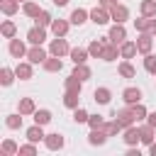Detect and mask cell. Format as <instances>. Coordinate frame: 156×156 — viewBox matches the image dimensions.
<instances>
[{
  "label": "cell",
  "mask_w": 156,
  "mask_h": 156,
  "mask_svg": "<svg viewBox=\"0 0 156 156\" xmlns=\"http://www.w3.org/2000/svg\"><path fill=\"white\" fill-rule=\"evenodd\" d=\"M132 110H134V119H136V124L139 122H144L146 117H149V110L141 105V102H136V105H132Z\"/></svg>",
  "instance_id": "ab89813d"
},
{
  "label": "cell",
  "mask_w": 156,
  "mask_h": 156,
  "mask_svg": "<svg viewBox=\"0 0 156 156\" xmlns=\"http://www.w3.org/2000/svg\"><path fill=\"white\" fill-rule=\"evenodd\" d=\"M46 58H49V51H46L41 44H32V46H29V51H27V61H32V63L37 66V63H44Z\"/></svg>",
  "instance_id": "277c9868"
},
{
  "label": "cell",
  "mask_w": 156,
  "mask_h": 156,
  "mask_svg": "<svg viewBox=\"0 0 156 156\" xmlns=\"http://www.w3.org/2000/svg\"><path fill=\"white\" fill-rule=\"evenodd\" d=\"M117 73H119L122 78H127V80H132V78H136V68H134V66H132V63H129L127 58H124V61H122V63L117 66Z\"/></svg>",
  "instance_id": "83f0119b"
},
{
  "label": "cell",
  "mask_w": 156,
  "mask_h": 156,
  "mask_svg": "<svg viewBox=\"0 0 156 156\" xmlns=\"http://www.w3.org/2000/svg\"><path fill=\"white\" fill-rule=\"evenodd\" d=\"M63 90H66V93H80V90H83V80L71 73V76L63 80Z\"/></svg>",
  "instance_id": "d4e9b609"
},
{
  "label": "cell",
  "mask_w": 156,
  "mask_h": 156,
  "mask_svg": "<svg viewBox=\"0 0 156 156\" xmlns=\"http://www.w3.org/2000/svg\"><path fill=\"white\" fill-rule=\"evenodd\" d=\"M139 129H141V144H144V146H149V144L156 141V136H154V134H156V127H151V124L146 122V124H139Z\"/></svg>",
  "instance_id": "603a6c76"
},
{
  "label": "cell",
  "mask_w": 156,
  "mask_h": 156,
  "mask_svg": "<svg viewBox=\"0 0 156 156\" xmlns=\"http://www.w3.org/2000/svg\"><path fill=\"white\" fill-rule=\"evenodd\" d=\"M107 41H110L107 37H105V39H93V41L88 44V54H90V58H102V49H105Z\"/></svg>",
  "instance_id": "e0dca14e"
},
{
  "label": "cell",
  "mask_w": 156,
  "mask_h": 156,
  "mask_svg": "<svg viewBox=\"0 0 156 156\" xmlns=\"http://www.w3.org/2000/svg\"><path fill=\"white\" fill-rule=\"evenodd\" d=\"M15 78H17V73H15V68H10V66H2V68H0V85H5V88H10V85L15 83Z\"/></svg>",
  "instance_id": "cb8c5ba5"
},
{
  "label": "cell",
  "mask_w": 156,
  "mask_h": 156,
  "mask_svg": "<svg viewBox=\"0 0 156 156\" xmlns=\"http://www.w3.org/2000/svg\"><path fill=\"white\" fill-rule=\"evenodd\" d=\"M0 10L5 17H12L20 12V0H0Z\"/></svg>",
  "instance_id": "4316f807"
},
{
  "label": "cell",
  "mask_w": 156,
  "mask_h": 156,
  "mask_svg": "<svg viewBox=\"0 0 156 156\" xmlns=\"http://www.w3.org/2000/svg\"><path fill=\"white\" fill-rule=\"evenodd\" d=\"M136 54H139V46H136V41L127 39L124 44H119V56H122V58H127V61H129V58H134Z\"/></svg>",
  "instance_id": "ac0fdd59"
},
{
  "label": "cell",
  "mask_w": 156,
  "mask_h": 156,
  "mask_svg": "<svg viewBox=\"0 0 156 156\" xmlns=\"http://www.w3.org/2000/svg\"><path fill=\"white\" fill-rule=\"evenodd\" d=\"M51 2H54L56 7H66V5H68V0H51Z\"/></svg>",
  "instance_id": "f907efd6"
},
{
  "label": "cell",
  "mask_w": 156,
  "mask_h": 156,
  "mask_svg": "<svg viewBox=\"0 0 156 156\" xmlns=\"http://www.w3.org/2000/svg\"><path fill=\"white\" fill-rule=\"evenodd\" d=\"M149 22H151V17L139 15V17L134 20V29H136V32H149Z\"/></svg>",
  "instance_id": "b9f144b4"
},
{
  "label": "cell",
  "mask_w": 156,
  "mask_h": 156,
  "mask_svg": "<svg viewBox=\"0 0 156 156\" xmlns=\"http://www.w3.org/2000/svg\"><path fill=\"white\" fill-rule=\"evenodd\" d=\"M44 146H46L49 151H61V149L66 146V139H63V134L54 132V134H46V136H44Z\"/></svg>",
  "instance_id": "ba28073f"
},
{
  "label": "cell",
  "mask_w": 156,
  "mask_h": 156,
  "mask_svg": "<svg viewBox=\"0 0 156 156\" xmlns=\"http://www.w3.org/2000/svg\"><path fill=\"white\" fill-rule=\"evenodd\" d=\"M20 2H27V0H20Z\"/></svg>",
  "instance_id": "f5cc1de1"
},
{
  "label": "cell",
  "mask_w": 156,
  "mask_h": 156,
  "mask_svg": "<svg viewBox=\"0 0 156 156\" xmlns=\"http://www.w3.org/2000/svg\"><path fill=\"white\" fill-rule=\"evenodd\" d=\"M144 68H146L151 76H156V56H154V54H146V56H144Z\"/></svg>",
  "instance_id": "7bdbcfd3"
},
{
  "label": "cell",
  "mask_w": 156,
  "mask_h": 156,
  "mask_svg": "<svg viewBox=\"0 0 156 156\" xmlns=\"http://www.w3.org/2000/svg\"><path fill=\"white\" fill-rule=\"evenodd\" d=\"M0 154H2V156H15V154H20V146H17L12 139H2V144H0Z\"/></svg>",
  "instance_id": "d6a6232c"
},
{
  "label": "cell",
  "mask_w": 156,
  "mask_h": 156,
  "mask_svg": "<svg viewBox=\"0 0 156 156\" xmlns=\"http://www.w3.org/2000/svg\"><path fill=\"white\" fill-rule=\"evenodd\" d=\"M39 149H37V144L34 141H29V144H22L20 146V156H34Z\"/></svg>",
  "instance_id": "f6af8a7d"
},
{
  "label": "cell",
  "mask_w": 156,
  "mask_h": 156,
  "mask_svg": "<svg viewBox=\"0 0 156 156\" xmlns=\"http://www.w3.org/2000/svg\"><path fill=\"white\" fill-rule=\"evenodd\" d=\"M17 112H22L24 117H27V115H34V112H37L34 100H32V98H20V102H17Z\"/></svg>",
  "instance_id": "484cf974"
},
{
  "label": "cell",
  "mask_w": 156,
  "mask_h": 156,
  "mask_svg": "<svg viewBox=\"0 0 156 156\" xmlns=\"http://www.w3.org/2000/svg\"><path fill=\"white\" fill-rule=\"evenodd\" d=\"M139 15H144V17H156V0H141V2H139Z\"/></svg>",
  "instance_id": "f546056e"
},
{
  "label": "cell",
  "mask_w": 156,
  "mask_h": 156,
  "mask_svg": "<svg viewBox=\"0 0 156 156\" xmlns=\"http://www.w3.org/2000/svg\"><path fill=\"white\" fill-rule=\"evenodd\" d=\"M22 12H24L29 20H37V15L41 12V7H39L34 0H27V2H22Z\"/></svg>",
  "instance_id": "4dcf8cb0"
},
{
  "label": "cell",
  "mask_w": 156,
  "mask_h": 156,
  "mask_svg": "<svg viewBox=\"0 0 156 156\" xmlns=\"http://www.w3.org/2000/svg\"><path fill=\"white\" fill-rule=\"evenodd\" d=\"M71 24L73 27H80V24H85L88 20H90V10H85V7H76L73 12H71Z\"/></svg>",
  "instance_id": "4fadbf2b"
},
{
  "label": "cell",
  "mask_w": 156,
  "mask_h": 156,
  "mask_svg": "<svg viewBox=\"0 0 156 156\" xmlns=\"http://www.w3.org/2000/svg\"><path fill=\"white\" fill-rule=\"evenodd\" d=\"M32 66H34L32 61H17V66H15L17 78H20V80H29V78L34 76V68H32Z\"/></svg>",
  "instance_id": "8fae6325"
},
{
  "label": "cell",
  "mask_w": 156,
  "mask_h": 156,
  "mask_svg": "<svg viewBox=\"0 0 156 156\" xmlns=\"http://www.w3.org/2000/svg\"><path fill=\"white\" fill-rule=\"evenodd\" d=\"M107 139H110V134H107L102 127H100V129H90V134H88V144H90V146H102Z\"/></svg>",
  "instance_id": "9a60e30c"
},
{
  "label": "cell",
  "mask_w": 156,
  "mask_h": 156,
  "mask_svg": "<svg viewBox=\"0 0 156 156\" xmlns=\"http://www.w3.org/2000/svg\"><path fill=\"white\" fill-rule=\"evenodd\" d=\"M49 54L51 56H68L71 54V46H68V41H66V37H56V39H51L49 41Z\"/></svg>",
  "instance_id": "6da1fadb"
},
{
  "label": "cell",
  "mask_w": 156,
  "mask_h": 156,
  "mask_svg": "<svg viewBox=\"0 0 156 156\" xmlns=\"http://www.w3.org/2000/svg\"><path fill=\"white\" fill-rule=\"evenodd\" d=\"M71 61L73 63H85L88 58H90V54H88V49H80V46H76V49H71Z\"/></svg>",
  "instance_id": "1f68e13d"
},
{
  "label": "cell",
  "mask_w": 156,
  "mask_h": 156,
  "mask_svg": "<svg viewBox=\"0 0 156 156\" xmlns=\"http://www.w3.org/2000/svg\"><path fill=\"white\" fill-rule=\"evenodd\" d=\"M102 124H105V117H102V115H90V117H88V127H90V129H100Z\"/></svg>",
  "instance_id": "ee69618b"
},
{
  "label": "cell",
  "mask_w": 156,
  "mask_h": 156,
  "mask_svg": "<svg viewBox=\"0 0 156 156\" xmlns=\"http://www.w3.org/2000/svg\"><path fill=\"white\" fill-rule=\"evenodd\" d=\"M41 66H44L46 73H58V71L63 68V61H61V56H51V54H49V58H46Z\"/></svg>",
  "instance_id": "44dd1931"
},
{
  "label": "cell",
  "mask_w": 156,
  "mask_h": 156,
  "mask_svg": "<svg viewBox=\"0 0 156 156\" xmlns=\"http://www.w3.org/2000/svg\"><path fill=\"white\" fill-rule=\"evenodd\" d=\"M49 29H51V34H54V37H66V34H68V29H71V20H54Z\"/></svg>",
  "instance_id": "2e32d148"
},
{
  "label": "cell",
  "mask_w": 156,
  "mask_h": 156,
  "mask_svg": "<svg viewBox=\"0 0 156 156\" xmlns=\"http://www.w3.org/2000/svg\"><path fill=\"white\" fill-rule=\"evenodd\" d=\"M115 119L127 129V127H132V124H136V119H134V110H132V105H124L122 110H117L115 112Z\"/></svg>",
  "instance_id": "5b68a950"
},
{
  "label": "cell",
  "mask_w": 156,
  "mask_h": 156,
  "mask_svg": "<svg viewBox=\"0 0 156 156\" xmlns=\"http://www.w3.org/2000/svg\"><path fill=\"white\" fill-rule=\"evenodd\" d=\"M107 39H110L112 44H117V46H119V44H124V41H127V29H124V24H117V22H115V24L110 27Z\"/></svg>",
  "instance_id": "9c48e42d"
},
{
  "label": "cell",
  "mask_w": 156,
  "mask_h": 156,
  "mask_svg": "<svg viewBox=\"0 0 156 156\" xmlns=\"http://www.w3.org/2000/svg\"><path fill=\"white\" fill-rule=\"evenodd\" d=\"M117 58H122V56H119V46H117V44H112V41H107V44H105V49H102V61L112 63V61H117Z\"/></svg>",
  "instance_id": "ffe728a7"
},
{
  "label": "cell",
  "mask_w": 156,
  "mask_h": 156,
  "mask_svg": "<svg viewBox=\"0 0 156 156\" xmlns=\"http://www.w3.org/2000/svg\"><path fill=\"white\" fill-rule=\"evenodd\" d=\"M122 100H124V105H136V102H141V90L129 85L122 90Z\"/></svg>",
  "instance_id": "5bb4252c"
},
{
  "label": "cell",
  "mask_w": 156,
  "mask_h": 156,
  "mask_svg": "<svg viewBox=\"0 0 156 156\" xmlns=\"http://www.w3.org/2000/svg\"><path fill=\"white\" fill-rule=\"evenodd\" d=\"M22 117H24L22 112L7 115V117H5V127H7V129H20V127H22Z\"/></svg>",
  "instance_id": "8d00e7d4"
},
{
  "label": "cell",
  "mask_w": 156,
  "mask_h": 156,
  "mask_svg": "<svg viewBox=\"0 0 156 156\" xmlns=\"http://www.w3.org/2000/svg\"><path fill=\"white\" fill-rule=\"evenodd\" d=\"M73 76H76V78H80V80L85 83V80H90V78H93V71H90V66H88V63H76Z\"/></svg>",
  "instance_id": "f1b7e54d"
},
{
  "label": "cell",
  "mask_w": 156,
  "mask_h": 156,
  "mask_svg": "<svg viewBox=\"0 0 156 156\" xmlns=\"http://www.w3.org/2000/svg\"><path fill=\"white\" fill-rule=\"evenodd\" d=\"M136 46H139V54H141V56L151 54V49H154V34H151V32H139Z\"/></svg>",
  "instance_id": "8992f818"
},
{
  "label": "cell",
  "mask_w": 156,
  "mask_h": 156,
  "mask_svg": "<svg viewBox=\"0 0 156 156\" xmlns=\"http://www.w3.org/2000/svg\"><path fill=\"white\" fill-rule=\"evenodd\" d=\"M122 139H124V144L127 146H136V144H141V129H139V124H132V127H127V129H122Z\"/></svg>",
  "instance_id": "52a82bcc"
},
{
  "label": "cell",
  "mask_w": 156,
  "mask_h": 156,
  "mask_svg": "<svg viewBox=\"0 0 156 156\" xmlns=\"http://www.w3.org/2000/svg\"><path fill=\"white\" fill-rule=\"evenodd\" d=\"M102 129H105V132H107L110 136H117V134H119V132H122L124 127H122V124H119L117 119H110V122H105V124H102Z\"/></svg>",
  "instance_id": "74e56055"
},
{
  "label": "cell",
  "mask_w": 156,
  "mask_h": 156,
  "mask_svg": "<svg viewBox=\"0 0 156 156\" xmlns=\"http://www.w3.org/2000/svg\"><path fill=\"white\" fill-rule=\"evenodd\" d=\"M24 136H27V141H34V144H39V141H44V136H46V134H44V127L34 122V124H32V127L24 132Z\"/></svg>",
  "instance_id": "d6986e66"
},
{
  "label": "cell",
  "mask_w": 156,
  "mask_h": 156,
  "mask_svg": "<svg viewBox=\"0 0 156 156\" xmlns=\"http://www.w3.org/2000/svg\"><path fill=\"white\" fill-rule=\"evenodd\" d=\"M149 32L156 37V17H151V22H149Z\"/></svg>",
  "instance_id": "c3c4849f"
},
{
  "label": "cell",
  "mask_w": 156,
  "mask_h": 156,
  "mask_svg": "<svg viewBox=\"0 0 156 156\" xmlns=\"http://www.w3.org/2000/svg\"><path fill=\"white\" fill-rule=\"evenodd\" d=\"M110 15H112V22H117V24H124L127 20H129V7L127 5H115L112 10H110Z\"/></svg>",
  "instance_id": "7c38bea8"
},
{
  "label": "cell",
  "mask_w": 156,
  "mask_h": 156,
  "mask_svg": "<svg viewBox=\"0 0 156 156\" xmlns=\"http://www.w3.org/2000/svg\"><path fill=\"white\" fill-rule=\"evenodd\" d=\"M149 154H151V156H156V141H154V144H149Z\"/></svg>",
  "instance_id": "816d5d0a"
},
{
  "label": "cell",
  "mask_w": 156,
  "mask_h": 156,
  "mask_svg": "<svg viewBox=\"0 0 156 156\" xmlns=\"http://www.w3.org/2000/svg\"><path fill=\"white\" fill-rule=\"evenodd\" d=\"M110 20H112V15H110V10H107V7H102V5H95V7L90 10V22H93V24L102 27V24H107Z\"/></svg>",
  "instance_id": "7a4b0ae2"
},
{
  "label": "cell",
  "mask_w": 156,
  "mask_h": 156,
  "mask_svg": "<svg viewBox=\"0 0 156 156\" xmlns=\"http://www.w3.org/2000/svg\"><path fill=\"white\" fill-rule=\"evenodd\" d=\"M0 34H2L5 39H12V37L17 34V24H15L12 20H5V22L0 24Z\"/></svg>",
  "instance_id": "836d02e7"
},
{
  "label": "cell",
  "mask_w": 156,
  "mask_h": 156,
  "mask_svg": "<svg viewBox=\"0 0 156 156\" xmlns=\"http://www.w3.org/2000/svg\"><path fill=\"white\" fill-rule=\"evenodd\" d=\"M7 51H10V56H12V58H17V61H20V58H27V51H29V49H27V44H24L22 39H15V37H12V39H10V44H7Z\"/></svg>",
  "instance_id": "3957f363"
},
{
  "label": "cell",
  "mask_w": 156,
  "mask_h": 156,
  "mask_svg": "<svg viewBox=\"0 0 156 156\" xmlns=\"http://www.w3.org/2000/svg\"><path fill=\"white\" fill-rule=\"evenodd\" d=\"M63 105H66L68 110L80 107V93H63Z\"/></svg>",
  "instance_id": "e575fe53"
},
{
  "label": "cell",
  "mask_w": 156,
  "mask_h": 156,
  "mask_svg": "<svg viewBox=\"0 0 156 156\" xmlns=\"http://www.w3.org/2000/svg\"><path fill=\"white\" fill-rule=\"evenodd\" d=\"M146 122H149L151 127H156V112H149V117H146Z\"/></svg>",
  "instance_id": "7dc6e473"
},
{
  "label": "cell",
  "mask_w": 156,
  "mask_h": 156,
  "mask_svg": "<svg viewBox=\"0 0 156 156\" xmlns=\"http://www.w3.org/2000/svg\"><path fill=\"white\" fill-rule=\"evenodd\" d=\"M27 41H29V44H44V41H46V27L34 24V27L27 32Z\"/></svg>",
  "instance_id": "30bf717a"
},
{
  "label": "cell",
  "mask_w": 156,
  "mask_h": 156,
  "mask_svg": "<svg viewBox=\"0 0 156 156\" xmlns=\"http://www.w3.org/2000/svg\"><path fill=\"white\" fill-rule=\"evenodd\" d=\"M100 5H102V7H107V10H112V7H115V5H119V2H117V0H100Z\"/></svg>",
  "instance_id": "bcb514c9"
},
{
  "label": "cell",
  "mask_w": 156,
  "mask_h": 156,
  "mask_svg": "<svg viewBox=\"0 0 156 156\" xmlns=\"http://www.w3.org/2000/svg\"><path fill=\"white\" fill-rule=\"evenodd\" d=\"M32 117H34V122H37V124L46 127V124L51 122V110H37V112H34Z\"/></svg>",
  "instance_id": "d590c367"
},
{
  "label": "cell",
  "mask_w": 156,
  "mask_h": 156,
  "mask_svg": "<svg viewBox=\"0 0 156 156\" xmlns=\"http://www.w3.org/2000/svg\"><path fill=\"white\" fill-rule=\"evenodd\" d=\"M39 27H51V22H54V17H51V12L49 10H41L39 15H37V20H34Z\"/></svg>",
  "instance_id": "f35d334b"
},
{
  "label": "cell",
  "mask_w": 156,
  "mask_h": 156,
  "mask_svg": "<svg viewBox=\"0 0 156 156\" xmlns=\"http://www.w3.org/2000/svg\"><path fill=\"white\" fill-rule=\"evenodd\" d=\"M88 117H90V112H88L85 107H76V110H73V122H78V124L85 122V124H88Z\"/></svg>",
  "instance_id": "60d3db41"
},
{
  "label": "cell",
  "mask_w": 156,
  "mask_h": 156,
  "mask_svg": "<svg viewBox=\"0 0 156 156\" xmlns=\"http://www.w3.org/2000/svg\"><path fill=\"white\" fill-rule=\"evenodd\" d=\"M127 156H139V149H136V146H129V149H127Z\"/></svg>",
  "instance_id": "681fc988"
},
{
  "label": "cell",
  "mask_w": 156,
  "mask_h": 156,
  "mask_svg": "<svg viewBox=\"0 0 156 156\" xmlns=\"http://www.w3.org/2000/svg\"><path fill=\"white\" fill-rule=\"evenodd\" d=\"M93 100L98 102V105H110V100H112V90L110 88H95V93H93Z\"/></svg>",
  "instance_id": "7402d4cb"
}]
</instances>
